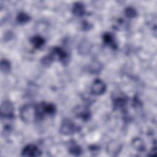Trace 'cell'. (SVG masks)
<instances>
[{
    "instance_id": "obj_1",
    "label": "cell",
    "mask_w": 157,
    "mask_h": 157,
    "mask_svg": "<svg viewBox=\"0 0 157 157\" xmlns=\"http://www.w3.org/2000/svg\"><path fill=\"white\" fill-rule=\"evenodd\" d=\"M21 119L26 123H31L37 119L36 105L26 104L23 105L20 111Z\"/></svg>"
},
{
    "instance_id": "obj_2",
    "label": "cell",
    "mask_w": 157,
    "mask_h": 157,
    "mask_svg": "<svg viewBox=\"0 0 157 157\" xmlns=\"http://www.w3.org/2000/svg\"><path fill=\"white\" fill-rule=\"evenodd\" d=\"M78 131V127L71 120L65 119L61 123L59 132L64 135H71Z\"/></svg>"
},
{
    "instance_id": "obj_3",
    "label": "cell",
    "mask_w": 157,
    "mask_h": 157,
    "mask_svg": "<svg viewBox=\"0 0 157 157\" xmlns=\"http://www.w3.org/2000/svg\"><path fill=\"white\" fill-rule=\"evenodd\" d=\"M1 118L10 120L14 117L13 106L9 101H5L1 104Z\"/></svg>"
},
{
    "instance_id": "obj_4",
    "label": "cell",
    "mask_w": 157,
    "mask_h": 157,
    "mask_svg": "<svg viewBox=\"0 0 157 157\" xmlns=\"http://www.w3.org/2000/svg\"><path fill=\"white\" fill-rule=\"evenodd\" d=\"M50 55L52 56L54 60L57 59L64 64H67L69 61V56L67 54L59 47L53 48Z\"/></svg>"
},
{
    "instance_id": "obj_5",
    "label": "cell",
    "mask_w": 157,
    "mask_h": 157,
    "mask_svg": "<svg viewBox=\"0 0 157 157\" xmlns=\"http://www.w3.org/2000/svg\"><path fill=\"white\" fill-rule=\"evenodd\" d=\"M41 155V151L35 145L28 144L26 145L21 152V155L24 156H39Z\"/></svg>"
},
{
    "instance_id": "obj_6",
    "label": "cell",
    "mask_w": 157,
    "mask_h": 157,
    "mask_svg": "<svg viewBox=\"0 0 157 157\" xmlns=\"http://www.w3.org/2000/svg\"><path fill=\"white\" fill-rule=\"evenodd\" d=\"M106 85L101 79H96L94 81L91 86V93L95 95H101L105 93Z\"/></svg>"
},
{
    "instance_id": "obj_7",
    "label": "cell",
    "mask_w": 157,
    "mask_h": 157,
    "mask_svg": "<svg viewBox=\"0 0 157 157\" xmlns=\"http://www.w3.org/2000/svg\"><path fill=\"white\" fill-rule=\"evenodd\" d=\"M85 12L83 4L81 2H75L72 7V13L77 17H82Z\"/></svg>"
},
{
    "instance_id": "obj_8",
    "label": "cell",
    "mask_w": 157,
    "mask_h": 157,
    "mask_svg": "<svg viewBox=\"0 0 157 157\" xmlns=\"http://www.w3.org/2000/svg\"><path fill=\"white\" fill-rule=\"evenodd\" d=\"M75 113L78 117H80L84 120H88L90 117V112L89 110L83 107H78V108L76 109Z\"/></svg>"
},
{
    "instance_id": "obj_9",
    "label": "cell",
    "mask_w": 157,
    "mask_h": 157,
    "mask_svg": "<svg viewBox=\"0 0 157 157\" xmlns=\"http://www.w3.org/2000/svg\"><path fill=\"white\" fill-rule=\"evenodd\" d=\"M44 39L39 36H34L31 38V43L33 45V46L36 48H39L41 47L44 44Z\"/></svg>"
},
{
    "instance_id": "obj_10",
    "label": "cell",
    "mask_w": 157,
    "mask_h": 157,
    "mask_svg": "<svg viewBox=\"0 0 157 157\" xmlns=\"http://www.w3.org/2000/svg\"><path fill=\"white\" fill-rule=\"evenodd\" d=\"M30 16L25 12L19 13L17 17V21L18 23L20 24H25L28 23L30 20Z\"/></svg>"
},
{
    "instance_id": "obj_11",
    "label": "cell",
    "mask_w": 157,
    "mask_h": 157,
    "mask_svg": "<svg viewBox=\"0 0 157 157\" xmlns=\"http://www.w3.org/2000/svg\"><path fill=\"white\" fill-rule=\"evenodd\" d=\"M126 102V98L123 96H118L113 99V106L115 108H119L123 107Z\"/></svg>"
},
{
    "instance_id": "obj_12",
    "label": "cell",
    "mask_w": 157,
    "mask_h": 157,
    "mask_svg": "<svg viewBox=\"0 0 157 157\" xmlns=\"http://www.w3.org/2000/svg\"><path fill=\"white\" fill-rule=\"evenodd\" d=\"M103 40L106 44L110 45L112 47H114V45H115L114 42L113 37L110 33H105L103 35Z\"/></svg>"
},
{
    "instance_id": "obj_13",
    "label": "cell",
    "mask_w": 157,
    "mask_h": 157,
    "mask_svg": "<svg viewBox=\"0 0 157 157\" xmlns=\"http://www.w3.org/2000/svg\"><path fill=\"white\" fill-rule=\"evenodd\" d=\"M1 70L2 72L7 74L10 71V63L7 59H2L1 61Z\"/></svg>"
},
{
    "instance_id": "obj_14",
    "label": "cell",
    "mask_w": 157,
    "mask_h": 157,
    "mask_svg": "<svg viewBox=\"0 0 157 157\" xmlns=\"http://www.w3.org/2000/svg\"><path fill=\"white\" fill-rule=\"evenodd\" d=\"M124 13L127 17L131 18L136 17L137 14L136 9H134L132 7H128L126 8L125 10H124Z\"/></svg>"
},
{
    "instance_id": "obj_15",
    "label": "cell",
    "mask_w": 157,
    "mask_h": 157,
    "mask_svg": "<svg viewBox=\"0 0 157 157\" xmlns=\"http://www.w3.org/2000/svg\"><path fill=\"white\" fill-rule=\"evenodd\" d=\"M53 61H54V59H53L52 56L49 54V55H46L45 56H44V58H42L41 63L44 66L48 67L52 64V63Z\"/></svg>"
},
{
    "instance_id": "obj_16",
    "label": "cell",
    "mask_w": 157,
    "mask_h": 157,
    "mask_svg": "<svg viewBox=\"0 0 157 157\" xmlns=\"http://www.w3.org/2000/svg\"><path fill=\"white\" fill-rule=\"evenodd\" d=\"M69 152L73 155L78 156L82 153V149L78 145L74 144L70 147Z\"/></svg>"
},
{
    "instance_id": "obj_17",
    "label": "cell",
    "mask_w": 157,
    "mask_h": 157,
    "mask_svg": "<svg viewBox=\"0 0 157 157\" xmlns=\"http://www.w3.org/2000/svg\"><path fill=\"white\" fill-rule=\"evenodd\" d=\"M133 145L134 148L139 151L142 150L144 148V143L142 142V140L139 138H137L133 140Z\"/></svg>"
}]
</instances>
